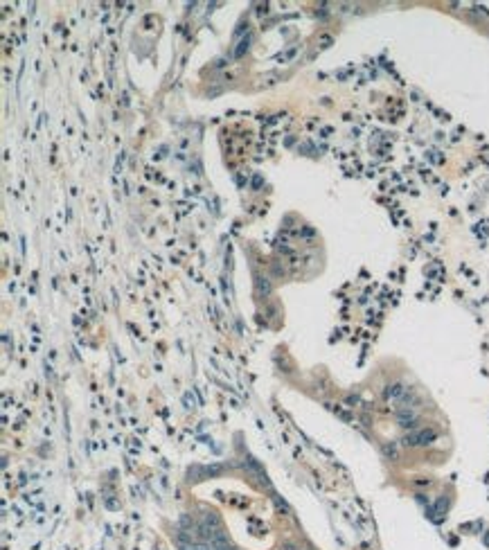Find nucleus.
Returning <instances> with one entry per match:
<instances>
[{"instance_id": "1", "label": "nucleus", "mask_w": 489, "mask_h": 550, "mask_svg": "<svg viewBox=\"0 0 489 550\" xmlns=\"http://www.w3.org/2000/svg\"><path fill=\"white\" fill-rule=\"evenodd\" d=\"M437 440V431L435 428H417V431H408L402 438V446L406 449H417V446H431Z\"/></svg>"}, {"instance_id": "2", "label": "nucleus", "mask_w": 489, "mask_h": 550, "mask_svg": "<svg viewBox=\"0 0 489 550\" xmlns=\"http://www.w3.org/2000/svg\"><path fill=\"white\" fill-rule=\"evenodd\" d=\"M397 422L403 431H413L419 424V417H417L415 410H397Z\"/></svg>"}, {"instance_id": "3", "label": "nucleus", "mask_w": 489, "mask_h": 550, "mask_svg": "<svg viewBox=\"0 0 489 550\" xmlns=\"http://www.w3.org/2000/svg\"><path fill=\"white\" fill-rule=\"evenodd\" d=\"M406 390L408 388H403V383L395 381V383H390V386H385L384 388V399H388V402H399Z\"/></svg>"}, {"instance_id": "4", "label": "nucleus", "mask_w": 489, "mask_h": 550, "mask_svg": "<svg viewBox=\"0 0 489 550\" xmlns=\"http://www.w3.org/2000/svg\"><path fill=\"white\" fill-rule=\"evenodd\" d=\"M384 453L390 458V460H397V458H399V446H397V442H385Z\"/></svg>"}, {"instance_id": "5", "label": "nucleus", "mask_w": 489, "mask_h": 550, "mask_svg": "<svg viewBox=\"0 0 489 550\" xmlns=\"http://www.w3.org/2000/svg\"><path fill=\"white\" fill-rule=\"evenodd\" d=\"M415 485H419V487H428V485H431V480H428V478H417Z\"/></svg>"}, {"instance_id": "6", "label": "nucleus", "mask_w": 489, "mask_h": 550, "mask_svg": "<svg viewBox=\"0 0 489 550\" xmlns=\"http://www.w3.org/2000/svg\"><path fill=\"white\" fill-rule=\"evenodd\" d=\"M194 550H214V548L208 546V544H196V546H194Z\"/></svg>"}, {"instance_id": "7", "label": "nucleus", "mask_w": 489, "mask_h": 550, "mask_svg": "<svg viewBox=\"0 0 489 550\" xmlns=\"http://www.w3.org/2000/svg\"><path fill=\"white\" fill-rule=\"evenodd\" d=\"M221 550H237V548H232V546H226V548H221Z\"/></svg>"}]
</instances>
